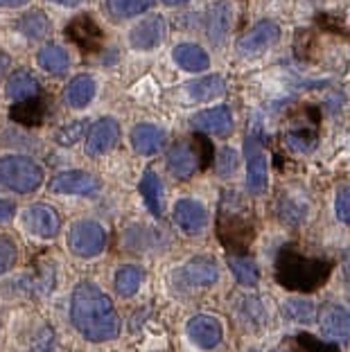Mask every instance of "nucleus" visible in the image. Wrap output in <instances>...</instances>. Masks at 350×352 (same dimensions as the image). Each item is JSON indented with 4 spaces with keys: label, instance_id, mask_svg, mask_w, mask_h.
<instances>
[{
    "label": "nucleus",
    "instance_id": "39",
    "mask_svg": "<svg viewBox=\"0 0 350 352\" xmlns=\"http://www.w3.org/2000/svg\"><path fill=\"white\" fill-rule=\"evenodd\" d=\"M14 212H16V206L12 201H3V199H0V223L10 221L14 217Z\"/></svg>",
    "mask_w": 350,
    "mask_h": 352
},
{
    "label": "nucleus",
    "instance_id": "15",
    "mask_svg": "<svg viewBox=\"0 0 350 352\" xmlns=\"http://www.w3.org/2000/svg\"><path fill=\"white\" fill-rule=\"evenodd\" d=\"M100 190V181L93 174L82 170H68L52 176L50 192L54 195H93Z\"/></svg>",
    "mask_w": 350,
    "mask_h": 352
},
{
    "label": "nucleus",
    "instance_id": "17",
    "mask_svg": "<svg viewBox=\"0 0 350 352\" xmlns=\"http://www.w3.org/2000/svg\"><path fill=\"white\" fill-rule=\"evenodd\" d=\"M190 122H193V126L197 131L219 135V138H226V135L233 131V113H230L228 107L206 109V111H201V113L193 116Z\"/></svg>",
    "mask_w": 350,
    "mask_h": 352
},
{
    "label": "nucleus",
    "instance_id": "1",
    "mask_svg": "<svg viewBox=\"0 0 350 352\" xmlns=\"http://www.w3.org/2000/svg\"><path fill=\"white\" fill-rule=\"evenodd\" d=\"M70 318L86 341L102 343L120 334V316L113 300L95 283H79L70 300Z\"/></svg>",
    "mask_w": 350,
    "mask_h": 352
},
{
    "label": "nucleus",
    "instance_id": "13",
    "mask_svg": "<svg viewBox=\"0 0 350 352\" xmlns=\"http://www.w3.org/2000/svg\"><path fill=\"white\" fill-rule=\"evenodd\" d=\"M174 223H177L183 235L197 237L206 230L208 212L195 199H179L177 206H174Z\"/></svg>",
    "mask_w": 350,
    "mask_h": 352
},
{
    "label": "nucleus",
    "instance_id": "29",
    "mask_svg": "<svg viewBox=\"0 0 350 352\" xmlns=\"http://www.w3.org/2000/svg\"><path fill=\"white\" fill-rule=\"evenodd\" d=\"M10 118L14 120V122H19V124L39 126V124L43 122V118H45V104L41 100H36V98L16 102Z\"/></svg>",
    "mask_w": 350,
    "mask_h": 352
},
{
    "label": "nucleus",
    "instance_id": "42",
    "mask_svg": "<svg viewBox=\"0 0 350 352\" xmlns=\"http://www.w3.org/2000/svg\"><path fill=\"white\" fill-rule=\"evenodd\" d=\"M30 0H0V7H7V10H14V7H23L28 5Z\"/></svg>",
    "mask_w": 350,
    "mask_h": 352
},
{
    "label": "nucleus",
    "instance_id": "10",
    "mask_svg": "<svg viewBox=\"0 0 350 352\" xmlns=\"http://www.w3.org/2000/svg\"><path fill=\"white\" fill-rule=\"evenodd\" d=\"M188 339L201 350H215L224 339V327H221L219 318L208 314H197L186 325Z\"/></svg>",
    "mask_w": 350,
    "mask_h": 352
},
{
    "label": "nucleus",
    "instance_id": "44",
    "mask_svg": "<svg viewBox=\"0 0 350 352\" xmlns=\"http://www.w3.org/2000/svg\"><path fill=\"white\" fill-rule=\"evenodd\" d=\"M165 5L168 7H177V5H186V3H190V0H163Z\"/></svg>",
    "mask_w": 350,
    "mask_h": 352
},
{
    "label": "nucleus",
    "instance_id": "35",
    "mask_svg": "<svg viewBox=\"0 0 350 352\" xmlns=\"http://www.w3.org/2000/svg\"><path fill=\"white\" fill-rule=\"evenodd\" d=\"M16 260H19V246L12 237L0 235V276L12 271Z\"/></svg>",
    "mask_w": 350,
    "mask_h": 352
},
{
    "label": "nucleus",
    "instance_id": "7",
    "mask_svg": "<svg viewBox=\"0 0 350 352\" xmlns=\"http://www.w3.org/2000/svg\"><path fill=\"white\" fill-rule=\"evenodd\" d=\"M179 283L188 289H199V287H212L219 280V269L210 255H197L188 260L181 269H177Z\"/></svg>",
    "mask_w": 350,
    "mask_h": 352
},
{
    "label": "nucleus",
    "instance_id": "32",
    "mask_svg": "<svg viewBox=\"0 0 350 352\" xmlns=\"http://www.w3.org/2000/svg\"><path fill=\"white\" fill-rule=\"evenodd\" d=\"M142 269L136 267V264H124L116 271V278H113V285H116V292L122 296V298H131L133 294L140 289L142 285Z\"/></svg>",
    "mask_w": 350,
    "mask_h": 352
},
{
    "label": "nucleus",
    "instance_id": "19",
    "mask_svg": "<svg viewBox=\"0 0 350 352\" xmlns=\"http://www.w3.org/2000/svg\"><path fill=\"white\" fill-rule=\"evenodd\" d=\"M168 167L177 179H190L201 165H199V154L188 142H177L168 151Z\"/></svg>",
    "mask_w": 350,
    "mask_h": 352
},
{
    "label": "nucleus",
    "instance_id": "31",
    "mask_svg": "<svg viewBox=\"0 0 350 352\" xmlns=\"http://www.w3.org/2000/svg\"><path fill=\"white\" fill-rule=\"evenodd\" d=\"M16 28L30 41H41V38L50 34V21H47V16L41 10H32L28 14H23V19L19 21Z\"/></svg>",
    "mask_w": 350,
    "mask_h": 352
},
{
    "label": "nucleus",
    "instance_id": "12",
    "mask_svg": "<svg viewBox=\"0 0 350 352\" xmlns=\"http://www.w3.org/2000/svg\"><path fill=\"white\" fill-rule=\"evenodd\" d=\"M120 140V124L113 118H100L86 135V154L105 156L113 151Z\"/></svg>",
    "mask_w": 350,
    "mask_h": 352
},
{
    "label": "nucleus",
    "instance_id": "40",
    "mask_svg": "<svg viewBox=\"0 0 350 352\" xmlns=\"http://www.w3.org/2000/svg\"><path fill=\"white\" fill-rule=\"evenodd\" d=\"M341 276H344V283H346V287L350 289V246H348L346 253H344V260H341Z\"/></svg>",
    "mask_w": 350,
    "mask_h": 352
},
{
    "label": "nucleus",
    "instance_id": "16",
    "mask_svg": "<svg viewBox=\"0 0 350 352\" xmlns=\"http://www.w3.org/2000/svg\"><path fill=\"white\" fill-rule=\"evenodd\" d=\"M233 28V5L228 0H219L210 7L208 19H206V36L212 45H224Z\"/></svg>",
    "mask_w": 350,
    "mask_h": 352
},
{
    "label": "nucleus",
    "instance_id": "24",
    "mask_svg": "<svg viewBox=\"0 0 350 352\" xmlns=\"http://www.w3.org/2000/svg\"><path fill=\"white\" fill-rule=\"evenodd\" d=\"M188 95L197 102H210L219 95L226 93V82L221 75H206V77H199L193 79L188 86Z\"/></svg>",
    "mask_w": 350,
    "mask_h": 352
},
{
    "label": "nucleus",
    "instance_id": "9",
    "mask_svg": "<svg viewBox=\"0 0 350 352\" xmlns=\"http://www.w3.org/2000/svg\"><path fill=\"white\" fill-rule=\"evenodd\" d=\"M319 327L325 339L337 343L350 341V309L339 302H325L319 309Z\"/></svg>",
    "mask_w": 350,
    "mask_h": 352
},
{
    "label": "nucleus",
    "instance_id": "18",
    "mask_svg": "<svg viewBox=\"0 0 350 352\" xmlns=\"http://www.w3.org/2000/svg\"><path fill=\"white\" fill-rule=\"evenodd\" d=\"M66 34H68L70 41H75L84 52L98 50V45L102 43V32L98 25H95V21L89 14H82V16H77V19L70 21L68 28H66Z\"/></svg>",
    "mask_w": 350,
    "mask_h": 352
},
{
    "label": "nucleus",
    "instance_id": "23",
    "mask_svg": "<svg viewBox=\"0 0 350 352\" xmlns=\"http://www.w3.org/2000/svg\"><path fill=\"white\" fill-rule=\"evenodd\" d=\"M5 93H7V98H10V100H16V102L36 98V93H39V82L34 79V75L30 73V70L21 68V70H16V73H12L10 79H7Z\"/></svg>",
    "mask_w": 350,
    "mask_h": 352
},
{
    "label": "nucleus",
    "instance_id": "3",
    "mask_svg": "<svg viewBox=\"0 0 350 352\" xmlns=\"http://www.w3.org/2000/svg\"><path fill=\"white\" fill-rule=\"evenodd\" d=\"M43 183V170L28 156H3L0 158V186L19 192V195H30L36 192Z\"/></svg>",
    "mask_w": 350,
    "mask_h": 352
},
{
    "label": "nucleus",
    "instance_id": "36",
    "mask_svg": "<svg viewBox=\"0 0 350 352\" xmlns=\"http://www.w3.org/2000/svg\"><path fill=\"white\" fill-rule=\"evenodd\" d=\"M86 124H89V122H86V120H77V122H73V124H66V126H63V129L57 133V140L61 142L63 147L75 145V142L84 135Z\"/></svg>",
    "mask_w": 350,
    "mask_h": 352
},
{
    "label": "nucleus",
    "instance_id": "2",
    "mask_svg": "<svg viewBox=\"0 0 350 352\" xmlns=\"http://www.w3.org/2000/svg\"><path fill=\"white\" fill-rule=\"evenodd\" d=\"M330 271L332 264L328 260L307 258L292 249H283L276 260V280L294 292H316L328 280Z\"/></svg>",
    "mask_w": 350,
    "mask_h": 352
},
{
    "label": "nucleus",
    "instance_id": "38",
    "mask_svg": "<svg viewBox=\"0 0 350 352\" xmlns=\"http://www.w3.org/2000/svg\"><path fill=\"white\" fill-rule=\"evenodd\" d=\"M335 210L339 221L350 223V186H344L337 190V199H335Z\"/></svg>",
    "mask_w": 350,
    "mask_h": 352
},
{
    "label": "nucleus",
    "instance_id": "43",
    "mask_svg": "<svg viewBox=\"0 0 350 352\" xmlns=\"http://www.w3.org/2000/svg\"><path fill=\"white\" fill-rule=\"evenodd\" d=\"M50 3H57V5H63V7H77L82 0H50Z\"/></svg>",
    "mask_w": 350,
    "mask_h": 352
},
{
    "label": "nucleus",
    "instance_id": "26",
    "mask_svg": "<svg viewBox=\"0 0 350 352\" xmlns=\"http://www.w3.org/2000/svg\"><path fill=\"white\" fill-rule=\"evenodd\" d=\"M283 316L287 323L296 325H312L319 314H316V305L309 298H287L283 302Z\"/></svg>",
    "mask_w": 350,
    "mask_h": 352
},
{
    "label": "nucleus",
    "instance_id": "11",
    "mask_svg": "<svg viewBox=\"0 0 350 352\" xmlns=\"http://www.w3.org/2000/svg\"><path fill=\"white\" fill-rule=\"evenodd\" d=\"M23 223L32 235L41 239H52L61 230V217L54 208L45 204H34L23 212Z\"/></svg>",
    "mask_w": 350,
    "mask_h": 352
},
{
    "label": "nucleus",
    "instance_id": "45",
    "mask_svg": "<svg viewBox=\"0 0 350 352\" xmlns=\"http://www.w3.org/2000/svg\"><path fill=\"white\" fill-rule=\"evenodd\" d=\"M251 352H256V350H251Z\"/></svg>",
    "mask_w": 350,
    "mask_h": 352
},
{
    "label": "nucleus",
    "instance_id": "20",
    "mask_svg": "<svg viewBox=\"0 0 350 352\" xmlns=\"http://www.w3.org/2000/svg\"><path fill=\"white\" fill-rule=\"evenodd\" d=\"M165 142V131L161 126L156 124H136L131 131V145H133V151L140 156H152L156 154L158 149L163 147Z\"/></svg>",
    "mask_w": 350,
    "mask_h": 352
},
{
    "label": "nucleus",
    "instance_id": "6",
    "mask_svg": "<svg viewBox=\"0 0 350 352\" xmlns=\"http://www.w3.org/2000/svg\"><path fill=\"white\" fill-rule=\"evenodd\" d=\"M246 151V190L251 195H262L267 190V156L260 147L258 129L249 131L244 142Z\"/></svg>",
    "mask_w": 350,
    "mask_h": 352
},
{
    "label": "nucleus",
    "instance_id": "25",
    "mask_svg": "<svg viewBox=\"0 0 350 352\" xmlns=\"http://www.w3.org/2000/svg\"><path fill=\"white\" fill-rule=\"evenodd\" d=\"M36 61H39V66L45 70V73H50L54 77H61L63 73H68V68H70L68 52L63 50L61 45H57V43L43 45L41 50H39Z\"/></svg>",
    "mask_w": 350,
    "mask_h": 352
},
{
    "label": "nucleus",
    "instance_id": "14",
    "mask_svg": "<svg viewBox=\"0 0 350 352\" xmlns=\"http://www.w3.org/2000/svg\"><path fill=\"white\" fill-rule=\"evenodd\" d=\"M165 36H168V23L161 14H154L149 19H142L129 32V43L136 50H154L165 41Z\"/></svg>",
    "mask_w": 350,
    "mask_h": 352
},
{
    "label": "nucleus",
    "instance_id": "41",
    "mask_svg": "<svg viewBox=\"0 0 350 352\" xmlns=\"http://www.w3.org/2000/svg\"><path fill=\"white\" fill-rule=\"evenodd\" d=\"M10 66H12V59H10V54L7 52H0V79H3V75L10 70Z\"/></svg>",
    "mask_w": 350,
    "mask_h": 352
},
{
    "label": "nucleus",
    "instance_id": "37",
    "mask_svg": "<svg viewBox=\"0 0 350 352\" xmlns=\"http://www.w3.org/2000/svg\"><path fill=\"white\" fill-rule=\"evenodd\" d=\"M237 170V154L233 149H221L217 156V163H215V172L219 176H230Z\"/></svg>",
    "mask_w": 350,
    "mask_h": 352
},
{
    "label": "nucleus",
    "instance_id": "8",
    "mask_svg": "<svg viewBox=\"0 0 350 352\" xmlns=\"http://www.w3.org/2000/svg\"><path fill=\"white\" fill-rule=\"evenodd\" d=\"M281 38V28L274 21H260L258 25H253L246 34L237 41V52L242 57H260L262 52H267L269 47H274Z\"/></svg>",
    "mask_w": 350,
    "mask_h": 352
},
{
    "label": "nucleus",
    "instance_id": "33",
    "mask_svg": "<svg viewBox=\"0 0 350 352\" xmlns=\"http://www.w3.org/2000/svg\"><path fill=\"white\" fill-rule=\"evenodd\" d=\"M152 3L154 0H107L105 10L113 21H124L131 19V16L145 14L152 7Z\"/></svg>",
    "mask_w": 350,
    "mask_h": 352
},
{
    "label": "nucleus",
    "instance_id": "34",
    "mask_svg": "<svg viewBox=\"0 0 350 352\" xmlns=\"http://www.w3.org/2000/svg\"><path fill=\"white\" fill-rule=\"evenodd\" d=\"M285 142H287V147L292 151H298V154H309V151L316 149V142H319V138H316V133L309 131V129H292L287 135H285Z\"/></svg>",
    "mask_w": 350,
    "mask_h": 352
},
{
    "label": "nucleus",
    "instance_id": "5",
    "mask_svg": "<svg viewBox=\"0 0 350 352\" xmlns=\"http://www.w3.org/2000/svg\"><path fill=\"white\" fill-rule=\"evenodd\" d=\"M253 226L251 221L240 212H226L221 208L219 212V239L226 249L233 255H244V251L249 249V244L253 242Z\"/></svg>",
    "mask_w": 350,
    "mask_h": 352
},
{
    "label": "nucleus",
    "instance_id": "22",
    "mask_svg": "<svg viewBox=\"0 0 350 352\" xmlns=\"http://www.w3.org/2000/svg\"><path fill=\"white\" fill-rule=\"evenodd\" d=\"M140 195L145 199V206L147 210L154 214V217H163V183L158 179V174L154 170H147L142 172V179H140Z\"/></svg>",
    "mask_w": 350,
    "mask_h": 352
},
{
    "label": "nucleus",
    "instance_id": "4",
    "mask_svg": "<svg viewBox=\"0 0 350 352\" xmlns=\"http://www.w3.org/2000/svg\"><path fill=\"white\" fill-rule=\"evenodd\" d=\"M107 246V230L98 221H75L68 230V249L77 258H95Z\"/></svg>",
    "mask_w": 350,
    "mask_h": 352
},
{
    "label": "nucleus",
    "instance_id": "28",
    "mask_svg": "<svg viewBox=\"0 0 350 352\" xmlns=\"http://www.w3.org/2000/svg\"><path fill=\"white\" fill-rule=\"evenodd\" d=\"M95 98V79L89 75H79L75 79H70V84L66 86V102L73 109H84L89 107Z\"/></svg>",
    "mask_w": 350,
    "mask_h": 352
},
{
    "label": "nucleus",
    "instance_id": "21",
    "mask_svg": "<svg viewBox=\"0 0 350 352\" xmlns=\"http://www.w3.org/2000/svg\"><path fill=\"white\" fill-rule=\"evenodd\" d=\"M172 57L183 70H188V73H201V70L210 66V57L206 54L201 45H195V43L177 45L172 50Z\"/></svg>",
    "mask_w": 350,
    "mask_h": 352
},
{
    "label": "nucleus",
    "instance_id": "30",
    "mask_svg": "<svg viewBox=\"0 0 350 352\" xmlns=\"http://www.w3.org/2000/svg\"><path fill=\"white\" fill-rule=\"evenodd\" d=\"M228 269L235 280L244 287H256L260 283L258 262L249 255H228Z\"/></svg>",
    "mask_w": 350,
    "mask_h": 352
},
{
    "label": "nucleus",
    "instance_id": "27",
    "mask_svg": "<svg viewBox=\"0 0 350 352\" xmlns=\"http://www.w3.org/2000/svg\"><path fill=\"white\" fill-rule=\"evenodd\" d=\"M274 352H339L335 343H323L312 334H294L281 341Z\"/></svg>",
    "mask_w": 350,
    "mask_h": 352
}]
</instances>
